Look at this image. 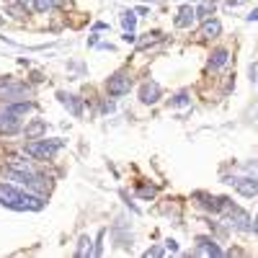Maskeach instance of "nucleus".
<instances>
[{"mask_svg":"<svg viewBox=\"0 0 258 258\" xmlns=\"http://www.w3.org/2000/svg\"><path fill=\"white\" fill-rule=\"evenodd\" d=\"M137 194H140L142 199H153V197H155V186H147V183H140V186H137Z\"/></svg>","mask_w":258,"mask_h":258,"instance_id":"4be33fe9","label":"nucleus"},{"mask_svg":"<svg viewBox=\"0 0 258 258\" xmlns=\"http://www.w3.org/2000/svg\"><path fill=\"white\" fill-rule=\"evenodd\" d=\"M240 3H243V0H227V6H230V8H235V6H240Z\"/></svg>","mask_w":258,"mask_h":258,"instance_id":"bb28decb","label":"nucleus"},{"mask_svg":"<svg viewBox=\"0 0 258 258\" xmlns=\"http://www.w3.org/2000/svg\"><path fill=\"white\" fill-rule=\"evenodd\" d=\"M220 31H222L220 21H214V18H207V21H204V26H202V36L214 39V36H220Z\"/></svg>","mask_w":258,"mask_h":258,"instance_id":"2eb2a0df","label":"nucleus"},{"mask_svg":"<svg viewBox=\"0 0 258 258\" xmlns=\"http://www.w3.org/2000/svg\"><path fill=\"white\" fill-rule=\"evenodd\" d=\"M150 3H155V0H150Z\"/></svg>","mask_w":258,"mask_h":258,"instance_id":"7c9ffc66","label":"nucleus"},{"mask_svg":"<svg viewBox=\"0 0 258 258\" xmlns=\"http://www.w3.org/2000/svg\"><path fill=\"white\" fill-rule=\"evenodd\" d=\"M227 57H230V52H227L225 47L214 49V52H212V57H209V70H220L222 64L227 62Z\"/></svg>","mask_w":258,"mask_h":258,"instance_id":"4468645a","label":"nucleus"},{"mask_svg":"<svg viewBox=\"0 0 258 258\" xmlns=\"http://www.w3.org/2000/svg\"><path fill=\"white\" fill-rule=\"evenodd\" d=\"M135 24H137L135 11H124V13H121V26H124L126 31H135Z\"/></svg>","mask_w":258,"mask_h":258,"instance_id":"f3484780","label":"nucleus"},{"mask_svg":"<svg viewBox=\"0 0 258 258\" xmlns=\"http://www.w3.org/2000/svg\"><path fill=\"white\" fill-rule=\"evenodd\" d=\"M62 145H64L62 140H31V142H26L24 153L36 160H49L57 150H62Z\"/></svg>","mask_w":258,"mask_h":258,"instance_id":"f03ea898","label":"nucleus"},{"mask_svg":"<svg viewBox=\"0 0 258 258\" xmlns=\"http://www.w3.org/2000/svg\"><path fill=\"white\" fill-rule=\"evenodd\" d=\"M188 103H191V98H188L186 91H181V93H176L173 98H170V106H173V109H181V106H188Z\"/></svg>","mask_w":258,"mask_h":258,"instance_id":"6ab92c4d","label":"nucleus"},{"mask_svg":"<svg viewBox=\"0 0 258 258\" xmlns=\"http://www.w3.org/2000/svg\"><path fill=\"white\" fill-rule=\"evenodd\" d=\"M194 18H197V8H191V6H183L176 16V26L178 29H188L194 24Z\"/></svg>","mask_w":258,"mask_h":258,"instance_id":"f8f14e48","label":"nucleus"},{"mask_svg":"<svg viewBox=\"0 0 258 258\" xmlns=\"http://www.w3.org/2000/svg\"><path fill=\"white\" fill-rule=\"evenodd\" d=\"M24 132H26V140H39L41 135L47 132V121L44 119H34L31 124H26Z\"/></svg>","mask_w":258,"mask_h":258,"instance_id":"ddd939ff","label":"nucleus"},{"mask_svg":"<svg viewBox=\"0 0 258 258\" xmlns=\"http://www.w3.org/2000/svg\"><path fill=\"white\" fill-rule=\"evenodd\" d=\"M194 199H199V207L212 212V214H222L227 209V204H230L227 197H212V194H204V191H197V194H194Z\"/></svg>","mask_w":258,"mask_h":258,"instance_id":"39448f33","label":"nucleus"},{"mask_svg":"<svg viewBox=\"0 0 258 258\" xmlns=\"http://www.w3.org/2000/svg\"><path fill=\"white\" fill-rule=\"evenodd\" d=\"M24 6H26V3H16V6H8V13H13L18 21H24V18L29 16V11H26Z\"/></svg>","mask_w":258,"mask_h":258,"instance_id":"aec40b11","label":"nucleus"},{"mask_svg":"<svg viewBox=\"0 0 258 258\" xmlns=\"http://www.w3.org/2000/svg\"><path fill=\"white\" fill-rule=\"evenodd\" d=\"M106 91H109V96H126L132 91V78L126 73H116V75L109 78V83H106Z\"/></svg>","mask_w":258,"mask_h":258,"instance_id":"0eeeda50","label":"nucleus"},{"mask_svg":"<svg viewBox=\"0 0 258 258\" xmlns=\"http://www.w3.org/2000/svg\"><path fill=\"white\" fill-rule=\"evenodd\" d=\"M212 13H214V0H207L204 6H199V8H197V18H202V21L212 18Z\"/></svg>","mask_w":258,"mask_h":258,"instance_id":"a211bd4d","label":"nucleus"},{"mask_svg":"<svg viewBox=\"0 0 258 258\" xmlns=\"http://www.w3.org/2000/svg\"><path fill=\"white\" fill-rule=\"evenodd\" d=\"M225 214H227V225H230V227L240 230V232H250V230H253V222H250V217H248V212L240 209L238 204L230 202L227 209H225Z\"/></svg>","mask_w":258,"mask_h":258,"instance_id":"7ed1b4c3","label":"nucleus"},{"mask_svg":"<svg viewBox=\"0 0 258 258\" xmlns=\"http://www.w3.org/2000/svg\"><path fill=\"white\" fill-rule=\"evenodd\" d=\"M245 21H258V8H255V11H250V13L245 16Z\"/></svg>","mask_w":258,"mask_h":258,"instance_id":"a878e982","label":"nucleus"},{"mask_svg":"<svg viewBox=\"0 0 258 258\" xmlns=\"http://www.w3.org/2000/svg\"><path fill=\"white\" fill-rule=\"evenodd\" d=\"M57 98H59V103L68 109L73 116H83V101L78 98V96H73V93H64V91H59L57 93Z\"/></svg>","mask_w":258,"mask_h":258,"instance_id":"9d476101","label":"nucleus"},{"mask_svg":"<svg viewBox=\"0 0 258 258\" xmlns=\"http://www.w3.org/2000/svg\"><path fill=\"white\" fill-rule=\"evenodd\" d=\"M225 183L235 186V191H238L240 197H248V199H253L255 194H258V181L250 178V176H243V178H225Z\"/></svg>","mask_w":258,"mask_h":258,"instance_id":"6e6552de","label":"nucleus"},{"mask_svg":"<svg viewBox=\"0 0 258 258\" xmlns=\"http://www.w3.org/2000/svg\"><path fill=\"white\" fill-rule=\"evenodd\" d=\"M18 126H21V114H16L6 103L0 109V135H13V132H18Z\"/></svg>","mask_w":258,"mask_h":258,"instance_id":"423d86ee","label":"nucleus"},{"mask_svg":"<svg viewBox=\"0 0 258 258\" xmlns=\"http://www.w3.org/2000/svg\"><path fill=\"white\" fill-rule=\"evenodd\" d=\"M78 258H85V255H93V248H91V238L88 235H83L80 243H78V250H75Z\"/></svg>","mask_w":258,"mask_h":258,"instance_id":"dca6fc26","label":"nucleus"},{"mask_svg":"<svg viewBox=\"0 0 258 258\" xmlns=\"http://www.w3.org/2000/svg\"><path fill=\"white\" fill-rule=\"evenodd\" d=\"M158 98H160V85H158L155 80L142 83V88H140V101H142V103H158Z\"/></svg>","mask_w":258,"mask_h":258,"instance_id":"9b49d317","label":"nucleus"},{"mask_svg":"<svg viewBox=\"0 0 258 258\" xmlns=\"http://www.w3.org/2000/svg\"><path fill=\"white\" fill-rule=\"evenodd\" d=\"M54 3H57V0H34V8H36L39 13H47V11L54 8Z\"/></svg>","mask_w":258,"mask_h":258,"instance_id":"412c9836","label":"nucleus"},{"mask_svg":"<svg viewBox=\"0 0 258 258\" xmlns=\"http://www.w3.org/2000/svg\"><path fill=\"white\" fill-rule=\"evenodd\" d=\"M150 255H153V258H155V255H165V248H160V245L147 248V250H145V258H150Z\"/></svg>","mask_w":258,"mask_h":258,"instance_id":"5701e85b","label":"nucleus"},{"mask_svg":"<svg viewBox=\"0 0 258 258\" xmlns=\"http://www.w3.org/2000/svg\"><path fill=\"white\" fill-rule=\"evenodd\" d=\"M18 3H26V0H18Z\"/></svg>","mask_w":258,"mask_h":258,"instance_id":"c756f323","label":"nucleus"},{"mask_svg":"<svg viewBox=\"0 0 258 258\" xmlns=\"http://www.w3.org/2000/svg\"><path fill=\"white\" fill-rule=\"evenodd\" d=\"M0 204L8 207V209H18V212H39L44 209V199L39 194H26L21 191L13 183H0Z\"/></svg>","mask_w":258,"mask_h":258,"instance_id":"f257e3e1","label":"nucleus"},{"mask_svg":"<svg viewBox=\"0 0 258 258\" xmlns=\"http://www.w3.org/2000/svg\"><path fill=\"white\" fill-rule=\"evenodd\" d=\"M245 168L248 170H258V163H245Z\"/></svg>","mask_w":258,"mask_h":258,"instance_id":"cd10ccee","label":"nucleus"},{"mask_svg":"<svg viewBox=\"0 0 258 258\" xmlns=\"http://www.w3.org/2000/svg\"><path fill=\"white\" fill-rule=\"evenodd\" d=\"M165 248H168L170 253H176V250H178V243H176V240H168V243H165Z\"/></svg>","mask_w":258,"mask_h":258,"instance_id":"393cba45","label":"nucleus"},{"mask_svg":"<svg viewBox=\"0 0 258 258\" xmlns=\"http://www.w3.org/2000/svg\"><path fill=\"white\" fill-rule=\"evenodd\" d=\"M253 232H255V235H258V217H255V220H253Z\"/></svg>","mask_w":258,"mask_h":258,"instance_id":"c85d7f7f","label":"nucleus"},{"mask_svg":"<svg viewBox=\"0 0 258 258\" xmlns=\"http://www.w3.org/2000/svg\"><path fill=\"white\" fill-rule=\"evenodd\" d=\"M26 96H31V88L26 83H6L0 88V101L3 103H13V101H26Z\"/></svg>","mask_w":258,"mask_h":258,"instance_id":"20e7f679","label":"nucleus"},{"mask_svg":"<svg viewBox=\"0 0 258 258\" xmlns=\"http://www.w3.org/2000/svg\"><path fill=\"white\" fill-rule=\"evenodd\" d=\"M194 255H222V248L217 245V240H214V238H197Z\"/></svg>","mask_w":258,"mask_h":258,"instance_id":"1a4fd4ad","label":"nucleus"},{"mask_svg":"<svg viewBox=\"0 0 258 258\" xmlns=\"http://www.w3.org/2000/svg\"><path fill=\"white\" fill-rule=\"evenodd\" d=\"M121 39L126 41V44H135V41H137V36H135V31H126V34H124Z\"/></svg>","mask_w":258,"mask_h":258,"instance_id":"b1692460","label":"nucleus"}]
</instances>
